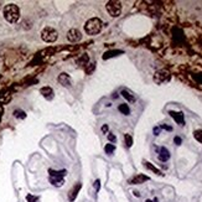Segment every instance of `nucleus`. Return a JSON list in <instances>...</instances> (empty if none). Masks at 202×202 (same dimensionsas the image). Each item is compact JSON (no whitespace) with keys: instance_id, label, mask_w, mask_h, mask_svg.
<instances>
[{"instance_id":"f257e3e1","label":"nucleus","mask_w":202,"mask_h":202,"mask_svg":"<svg viewBox=\"0 0 202 202\" xmlns=\"http://www.w3.org/2000/svg\"><path fill=\"white\" fill-rule=\"evenodd\" d=\"M3 14H4V18L8 22L15 24L20 19V9L15 4H9V5L4 6Z\"/></svg>"},{"instance_id":"f03ea898","label":"nucleus","mask_w":202,"mask_h":202,"mask_svg":"<svg viewBox=\"0 0 202 202\" xmlns=\"http://www.w3.org/2000/svg\"><path fill=\"white\" fill-rule=\"evenodd\" d=\"M102 26H103V24H102V21H101L98 18H92V19H89V20L86 22L85 31H86L87 35H91V36H93V35H97V34L101 32Z\"/></svg>"},{"instance_id":"7ed1b4c3","label":"nucleus","mask_w":202,"mask_h":202,"mask_svg":"<svg viewBox=\"0 0 202 202\" xmlns=\"http://www.w3.org/2000/svg\"><path fill=\"white\" fill-rule=\"evenodd\" d=\"M58 37V34L55 29L50 27V26H47L45 27L42 31H41V39L45 41V42H49V43H52L57 40Z\"/></svg>"},{"instance_id":"20e7f679","label":"nucleus","mask_w":202,"mask_h":202,"mask_svg":"<svg viewBox=\"0 0 202 202\" xmlns=\"http://www.w3.org/2000/svg\"><path fill=\"white\" fill-rule=\"evenodd\" d=\"M105 9L108 11V14L112 18H118L122 13V4L119 2H115V0H112V2H108L105 5Z\"/></svg>"},{"instance_id":"39448f33","label":"nucleus","mask_w":202,"mask_h":202,"mask_svg":"<svg viewBox=\"0 0 202 202\" xmlns=\"http://www.w3.org/2000/svg\"><path fill=\"white\" fill-rule=\"evenodd\" d=\"M170 77L171 76H170V73L168 72V71L160 69L154 75V81H155V83H158V85H162V83L170 81Z\"/></svg>"},{"instance_id":"423d86ee","label":"nucleus","mask_w":202,"mask_h":202,"mask_svg":"<svg viewBox=\"0 0 202 202\" xmlns=\"http://www.w3.org/2000/svg\"><path fill=\"white\" fill-rule=\"evenodd\" d=\"M67 39L71 42H78L82 39V34H81V31L78 29H71L68 31V34H67Z\"/></svg>"},{"instance_id":"0eeeda50","label":"nucleus","mask_w":202,"mask_h":202,"mask_svg":"<svg viewBox=\"0 0 202 202\" xmlns=\"http://www.w3.org/2000/svg\"><path fill=\"white\" fill-rule=\"evenodd\" d=\"M149 180V176L146 175H143V174H138L135 176H133L132 179H129V184L130 185H139V184H143Z\"/></svg>"},{"instance_id":"6e6552de","label":"nucleus","mask_w":202,"mask_h":202,"mask_svg":"<svg viewBox=\"0 0 202 202\" xmlns=\"http://www.w3.org/2000/svg\"><path fill=\"white\" fill-rule=\"evenodd\" d=\"M57 79H58V82H60V85H62L63 87H71L72 86V79H71L69 75H67L65 72L58 76Z\"/></svg>"},{"instance_id":"1a4fd4ad","label":"nucleus","mask_w":202,"mask_h":202,"mask_svg":"<svg viewBox=\"0 0 202 202\" xmlns=\"http://www.w3.org/2000/svg\"><path fill=\"white\" fill-rule=\"evenodd\" d=\"M169 114L171 115V118H174L175 122L180 125H184L185 124V119H184V113L182 112H174V111H170Z\"/></svg>"},{"instance_id":"9d476101","label":"nucleus","mask_w":202,"mask_h":202,"mask_svg":"<svg viewBox=\"0 0 202 202\" xmlns=\"http://www.w3.org/2000/svg\"><path fill=\"white\" fill-rule=\"evenodd\" d=\"M159 160L160 161H162V162H166V161H168L169 159H170V151L168 150V149H166V148H160L159 149Z\"/></svg>"},{"instance_id":"9b49d317","label":"nucleus","mask_w":202,"mask_h":202,"mask_svg":"<svg viewBox=\"0 0 202 202\" xmlns=\"http://www.w3.org/2000/svg\"><path fill=\"white\" fill-rule=\"evenodd\" d=\"M79 190H81V184H77L76 186H73L72 187V190L68 192V200L71 201V202H73L75 200H76V197H77V195H78V192H79Z\"/></svg>"},{"instance_id":"f8f14e48","label":"nucleus","mask_w":202,"mask_h":202,"mask_svg":"<svg viewBox=\"0 0 202 202\" xmlns=\"http://www.w3.org/2000/svg\"><path fill=\"white\" fill-rule=\"evenodd\" d=\"M40 92H41V94L46 98V99H52L53 98V91H52V88L51 87H42L41 89H40Z\"/></svg>"},{"instance_id":"ddd939ff","label":"nucleus","mask_w":202,"mask_h":202,"mask_svg":"<svg viewBox=\"0 0 202 202\" xmlns=\"http://www.w3.org/2000/svg\"><path fill=\"white\" fill-rule=\"evenodd\" d=\"M123 53V51L122 50H113V51H107V52H104V55H103V60H109V58H112V57H115V56H118V55H122Z\"/></svg>"},{"instance_id":"4468645a","label":"nucleus","mask_w":202,"mask_h":202,"mask_svg":"<svg viewBox=\"0 0 202 202\" xmlns=\"http://www.w3.org/2000/svg\"><path fill=\"white\" fill-rule=\"evenodd\" d=\"M122 96L128 101V102H130V103H133V102H135V97H134V94L130 92V91H128V89H123L122 91Z\"/></svg>"},{"instance_id":"2eb2a0df","label":"nucleus","mask_w":202,"mask_h":202,"mask_svg":"<svg viewBox=\"0 0 202 202\" xmlns=\"http://www.w3.org/2000/svg\"><path fill=\"white\" fill-rule=\"evenodd\" d=\"M50 182L53 186H62L63 185V177H55V176H50Z\"/></svg>"},{"instance_id":"dca6fc26","label":"nucleus","mask_w":202,"mask_h":202,"mask_svg":"<svg viewBox=\"0 0 202 202\" xmlns=\"http://www.w3.org/2000/svg\"><path fill=\"white\" fill-rule=\"evenodd\" d=\"M50 176H55V177H65V175L67 174L66 170H60V171H55V170H49Z\"/></svg>"},{"instance_id":"f3484780","label":"nucleus","mask_w":202,"mask_h":202,"mask_svg":"<svg viewBox=\"0 0 202 202\" xmlns=\"http://www.w3.org/2000/svg\"><path fill=\"white\" fill-rule=\"evenodd\" d=\"M144 165L146 166V168H148L149 170H151L152 172H155L156 175H160V176H162V175H164V174H162V172H161V171H160V170H159L158 168H155V166H154V165H151L150 162H148V161H145V162H144Z\"/></svg>"},{"instance_id":"a211bd4d","label":"nucleus","mask_w":202,"mask_h":202,"mask_svg":"<svg viewBox=\"0 0 202 202\" xmlns=\"http://www.w3.org/2000/svg\"><path fill=\"white\" fill-rule=\"evenodd\" d=\"M118 109H119L120 113H123L124 115H129L130 114V108L128 104H120L119 107H118Z\"/></svg>"},{"instance_id":"6ab92c4d","label":"nucleus","mask_w":202,"mask_h":202,"mask_svg":"<svg viewBox=\"0 0 202 202\" xmlns=\"http://www.w3.org/2000/svg\"><path fill=\"white\" fill-rule=\"evenodd\" d=\"M114 150H115V145H114V144H105V146H104L105 154H108V155H112V154L114 152Z\"/></svg>"},{"instance_id":"aec40b11","label":"nucleus","mask_w":202,"mask_h":202,"mask_svg":"<svg viewBox=\"0 0 202 202\" xmlns=\"http://www.w3.org/2000/svg\"><path fill=\"white\" fill-rule=\"evenodd\" d=\"M88 60H89V58H88L87 55H82L81 58H78V60H77V63H78L79 66H83V65H86V66H87Z\"/></svg>"},{"instance_id":"412c9836","label":"nucleus","mask_w":202,"mask_h":202,"mask_svg":"<svg viewBox=\"0 0 202 202\" xmlns=\"http://www.w3.org/2000/svg\"><path fill=\"white\" fill-rule=\"evenodd\" d=\"M124 141H125L127 146H128V148H130V146L133 145V138H132V135L125 134V135H124Z\"/></svg>"},{"instance_id":"4be33fe9","label":"nucleus","mask_w":202,"mask_h":202,"mask_svg":"<svg viewBox=\"0 0 202 202\" xmlns=\"http://www.w3.org/2000/svg\"><path fill=\"white\" fill-rule=\"evenodd\" d=\"M194 136H195V139H196L198 143H201V144H202V130H201V129L195 130V132H194Z\"/></svg>"},{"instance_id":"5701e85b","label":"nucleus","mask_w":202,"mask_h":202,"mask_svg":"<svg viewBox=\"0 0 202 202\" xmlns=\"http://www.w3.org/2000/svg\"><path fill=\"white\" fill-rule=\"evenodd\" d=\"M85 69H86V73H87V75H92L93 71L96 69V63H89Z\"/></svg>"},{"instance_id":"b1692460","label":"nucleus","mask_w":202,"mask_h":202,"mask_svg":"<svg viewBox=\"0 0 202 202\" xmlns=\"http://www.w3.org/2000/svg\"><path fill=\"white\" fill-rule=\"evenodd\" d=\"M14 115H15L16 118H20V119H24V118H26L25 112H22V111H20V109H16V111L14 112Z\"/></svg>"},{"instance_id":"393cba45","label":"nucleus","mask_w":202,"mask_h":202,"mask_svg":"<svg viewBox=\"0 0 202 202\" xmlns=\"http://www.w3.org/2000/svg\"><path fill=\"white\" fill-rule=\"evenodd\" d=\"M26 200H27L29 202H39V198H37L36 196H32V195H27V196H26Z\"/></svg>"},{"instance_id":"a878e982","label":"nucleus","mask_w":202,"mask_h":202,"mask_svg":"<svg viewBox=\"0 0 202 202\" xmlns=\"http://www.w3.org/2000/svg\"><path fill=\"white\" fill-rule=\"evenodd\" d=\"M94 188H96L97 192L99 191V188H101V181L99 180H96V182H94Z\"/></svg>"},{"instance_id":"bb28decb","label":"nucleus","mask_w":202,"mask_h":202,"mask_svg":"<svg viewBox=\"0 0 202 202\" xmlns=\"http://www.w3.org/2000/svg\"><path fill=\"white\" fill-rule=\"evenodd\" d=\"M108 140H109L111 143H115V141H117V136L113 135V134H108Z\"/></svg>"},{"instance_id":"cd10ccee","label":"nucleus","mask_w":202,"mask_h":202,"mask_svg":"<svg viewBox=\"0 0 202 202\" xmlns=\"http://www.w3.org/2000/svg\"><path fill=\"white\" fill-rule=\"evenodd\" d=\"M174 143L176 145H180L181 143H182V140H181V138L180 136H175V139H174Z\"/></svg>"},{"instance_id":"c85d7f7f","label":"nucleus","mask_w":202,"mask_h":202,"mask_svg":"<svg viewBox=\"0 0 202 202\" xmlns=\"http://www.w3.org/2000/svg\"><path fill=\"white\" fill-rule=\"evenodd\" d=\"M160 130H161V128H159V127H156V128H154V134H155V135H159V133H160Z\"/></svg>"},{"instance_id":"c756f323","label":"nucleus","mask_w":202,"mask_h":202,"mask_svg":"<svg viewBox=\"0 0 202 202\" xmlns=\"http://www.w3.org/2000/svg\"><path fill=\"white\" fill-rule=\"evenodd\" d=\"M102 132H103L104 134L108 132V125H103V127H102Z\"/></svg>"},{"instance_id":"7c9ffc66","label":"nucleus","mask_w":202,"mask_h":202,"mask_svg":"<svg viewBox=\"0 0 202 202\" xmlns=\"http://www.w3.org/2000/svg\"><path fill=\"white\" fill-rule=\"evenodd\" d=\"M160 128H164V129H166V130H169V132H170V130H172V128L169 127V125H161Z\"/></svg>"},{"instance_id":"2f4dec72","label":"nucleus","mask_w":202,"mask_h":202,"mask_svg":"<svg viewBox=\"0 0 202 202\" xmlns=\"http://www.w3.org/2000/svg\"><path fill=\"white\" fill-rule=\"evenodd\" d=\"M134 195H135V196H136V197H139V196H140V194H139V192H138V191H134Z\"/></svg>"},{"instance_id":"473e14b6","label":"nucleus","mask_w":202,"mask_h":202,"mask_svg":"<svg viewBox=\"0 0 202 202\" xmlns=\"http://www.w3.org/2000/svg\"><path fill=\"white\" fill-rule=\"evenodd\" d=\"M146 202H151V201H150V200H146Z\"/></svg>"},{"instance_id":"72a5a7b5","label":"nucleus","mask_w":202,"mask_h":202,"mask_svg":"<svg viewBox=\"0 0 202 202\" xmlns=\"http://www.w3.org/2000/svg\"><path fill=\"white\" fill-rule=\"evenodd\" d=\"M0 8H2V3H0Z\"/></svg>"}]
</instances>
